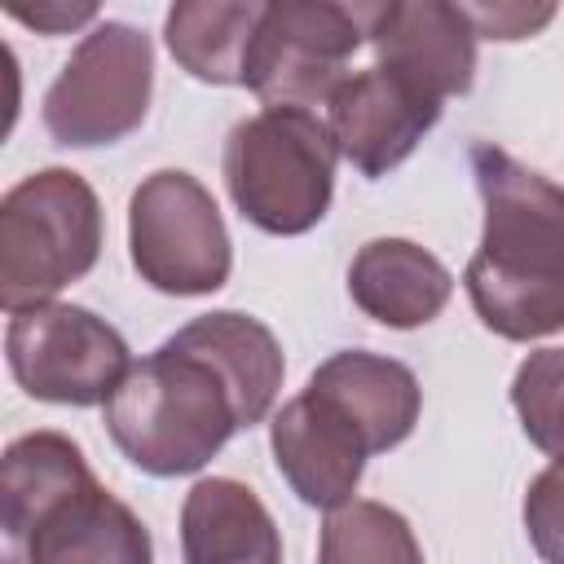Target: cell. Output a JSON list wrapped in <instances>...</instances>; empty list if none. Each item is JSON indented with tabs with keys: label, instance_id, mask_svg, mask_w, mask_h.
Here are the masks:
<instances>
[{
	"label": "cell",
	"instance_id": "5b68a950",
	"mask_svg": "<svg viewBox=\"0 0 564 564\" xmlns=\"http://www.w3.org/2000/svg\"><path fill=\"white\" fill-rule=\"evenodd\" d=\"M154 44L132 22H97L44 93V128L66 150L132 137L150 115Z\"/></svg>",
	"mask_w": 564,
	"mask_h": 564
},
{
	"label": "cell",
	"instance_id": "52a82bcc",
	"mask_svg": "<svg viewBox=\"0 0 564 564\" xmlns=\"http://www.w3.org/2000/svg\"><path fill=\"white\" fill-rule=\"evenodd\" d=\"M4 361L26 397L75 410L106 405L132 370L123 335L93 308L62 300L9 313Z\"/></svg>",
	"mask_w": 564,
	"mask_h": 564
},
{
	"label": "cell",
	"instance_id": "2e32d148",
	"mask_svg": "<svg viewBox=\"0 0 564 564\" xmlns=\"http://www.w3.org/2000/svg\"><path fill=\"white\" fill-rule=\"evenodd\" d=\"M176 339L185 348L203 352L229 379V388L238 397V410H242V427H256V423L269 419V410L282 392L286 361H282L278 335L260 317L238 313V308L203 313V317L185 322L176 330Z\"/></svg>",
	"mask_w": 564,
	"mask_h": 564
},
{
	"label": "cell",
	"instance_id": "8fae6325",
	"mask_svg": "<svg viewBox=\"0 0 564 564\" xmlns=\"http://www.w3.org/2000/svg\"><path fill=\"white\" fill-rule=\"evenodd\" d=\"M269 445L291 494L304 507H322V511L352 502L370 458V445L357 432V423L313 388H304L273 414Z\"/></svg>",
	"mask_w": 564,
	"mask_h": 564
},
{
	"label": "cell",
	"instance_id": "d6986e66",
	"mask_svg": "<svg viewBox=\"0 0 564 564\" xmlns=\"http://www.w3.org/2000/svg\"><path fill=\"white\" fill-rule=\"evenodd\" d=\"M317 564H427L410 520L375 498L335 507L317 538Z\"/></svg>",
	"mask_w": 564,
	"mask_h": 564
},
{
	"label": "cell",
	"instance_id": "ac0fdd59",
	"mask_svg": "<svg viewBox=\"0 0 564 564\" xmlns=\"http://www.w3.org/2000/svg\"><path fill=\"white\" fill-rule=\"evenodd\" d=\"M260 0H181L167 9L163 40L181 70L203 84L247 79V48L260 26Z\"/></svg>",
	"mask_w": 564,
	"mask_h": 564
},
{
	"label": "cell",
	"instance_id": "5bb4252c",
	"mask_svg": "<svg viewBox=\"0 0 564 564\" xmlns=\"http://www.w3.org/2000/svg\"><path fill=\"white\" fill-rule=\"evenodd\" d=\"M352 304L392 330H414L441 317L454 295V273L410 238H370L348 264Z\"/></svg>",
	"mask_w": 564,
	"mask_h": 564
},
{
	"label": "cell",
	"instance_id": "7a4b0ae2",
	"mask_svg": "<svg viewBox=\"0 0 564 564\" xmlns=\"http://www.w3.org/2000/svg\"><path fill=\"white\" fill-rule=\"evenodd\" d=\"M106 432L137 471L167 480L203 471L242 432V410L229 379L167 335L106 401Z\"/></svg>",
	"mask_w": 564,
	"mask_h": 564
},
{
	"label": "cell",
	"instance_id": "8992f818",
	"mask_svg": "<svg viewBox=\"0 0 564 564\" xmlns=\"http://www.w3.org/2000/svg\"><path fill=\"white\" fill-rule=\"evenodd\" d=\"M128 256L163 295H212L229 282L234 242L212 189L181 172H150L128 198Z\"/></svg>",
	"mask_w": 564,
	"mask_h": 564
},
{
	"label": "cell",
	"instance_id": "4fadbf2b",
	"mask_svg": "<svg viewBox=\"0 0 564 564\" xmlns=\"http://www.w3.org/2000/svg\"><path fill=\"white\" fill-rule=\"evenodd\" d=\"M308 388L322 392L326 401H335L357 423L370 454L397 449L414 432L419 410H423V388H419L414 370L397 357L366 352V348L330 352L308 375Z\"/></svg>",
	"mask_w": 564,
	"mask_h": 564
},
{
	"label": "cell",
	"instance_id": "e0dca14e",
	"mask_svg": "<svg viewBox=\"0 0 564 564\" xmlns=\"http://www.w3.org/2000/svg\"><path fill=\"white\" fill-rule=\"evenodd\" d=\"M84 449L62 432H26L9 441L0 458V524L18 542L44 511H53L75 489L93 485Z\"/></svg>",
	"mask_w": 564,
	"mask_h": 564
},
{
	"label": "cell",
	"instance_id": "3957f363",
	"mask_svg": "<svg viewBox=\"0 0 564 564\" xmlns=\"http://www.w3.org/2000/svg\"><path fill=\"white\" fill-rule=\"evenodd\" d=\"M339 145L313 110H256L238 119L225 137L220 176L256 229L273 238H295L322 225L335 198Z\"/></svg>",
	"mask_w": 564,
	"mask_h": 564
},
{
	"label": "cell",
	"instance_id": "9c48e42d",
	"mask_svg": "<svg viewBox=\"0 0 564 564\" xmlns=\"http://www.w3.org/2000/svg\"><path fill=\"white\" fill-rule=\"evenodd\" d=\"M441 97L388 66L352 70L326 101V128L361 176H388L436 128Z\"/></svg>",
	"mask_w": 564,
	"mask_h": 564
},
{
	"label": "cell",
	"instance_id": "603a6c76",
	"mask_svg": "<svg viewBox=\"0 0 564 564\" xmlns=\"http://www.w3.org/2000/svg\"><path fill=\"white\" fill-rule=\"evenodd\" d=\"M9 18L35 26L40 35H62L70 26H84L97 18V4H62V0H44V4H9Z\"/></svg>",
	"mask_w": 564,
	"mask_h": 564
},
{
	"label": "cell",
	"instance_id": "ffe728a7",
	"mask_svg": "<svg viewBox=\"0 0 564 564\" xmlns=\"http://www.w3.org/2000/svg\"><path fill=\"white\" fill-rule=\"evenodd\" d=\"M511 405L524 436L564 467V348H538L516 366Z\"/></svg>",
	"mask_w": 564,
	"mask_h": 564
},
{
	"label": "cell",
	"instance_id": "ba28073f",
	"mask_svg": "<svg viewBox=\"0 0 564 564\" xmlns=\"http://www.w3.org/2000/svg\"><path fill=\"white\" fill-rule=\"evenodd\" d=\"M366 44L352 4L335 0H269L247 48V79L264 110L326 106L348 79L352 53Z\"/></svg>",
	"mask_w": 564,
	"mask_h": 564
},
{
	"label": "cell",
	"instance_id": "6da1fadb",
	"mask_svg": "<svg viewBox=\"0 0 564 564\" xmlns=\"http://www.w3.org/2000/svg\"><path fill=\"white\" fill-rule=\"evenodd\" d=\"M471 176L485 203L480 247L463 269L476 317L511 344L564 330V185L489 141L471 145Z\"/></svg>",
	"mask_w": 564,
	"mask_h": 564
},
{
	"label": "cell",
	"instance_id": "277c9868",
	"mask_svg": "<svg viewBox=\"0 0 564 564\" xmlns=\"http://www.w3.org/2000/svg\"><path fill=\"white\" fill-rule=\"evenodd\" d=\"M106 220L93 185L70 167H40L0 198V304L22 313L88 278Z\"/></svg>",
	"mask_w": 564,
	"mask_h": 564
},
{
	"label": "cell",
	"instance_id": "30bf717a",
	"mask_svg": "<svg viewBox=\"0 0 564 564\" xmlns=\"http://www.w3.org/2000/svg\"><path fill=\"white\" fill-rule=\"evenodd\" d=\"M375 48V66L405 75L432 97H463L476 79V26L463 4L445 0H388L352 4Z\"/></svg>",
	"mask_w": 564,
	"mask_h": 564
},
{
	"label": "cell",
	"instance_id": "7c38bea8",
	"mask_svg": "<svg viewBox=\"0 0 564 564\" xmlns=\"http://www.w3.org/2000/svg\"><path fill=\"white\" fill-rule=\"evenodd\" d=\"M13 546L22 564H154L141 516L97 480L44 511Z\"/></svg>",
	"mask_w": 564,
	"mask_h": 564
},
{
	"label": "cell",
	"instance_id": "9a60e30c",
	"mask_svg": "<svg viewBox=\"0 0 564 564\" xmlns=\"http://www.w3.org/2000/svg\"><path fill=\"white\" fill-rule=\"evenodd\" d=\"M185 564H282V533L260 494L234 476H203L181 502Z\"/></svg>",
	"mask_w": 564,
	"mask_h": 564
},
{
	"label": "cell",
	"instance_id": "7402d4cb",
	"mask_svg": "<svg viewBox=\"0 0 564 564\" xmlns=\"http://www.w3.org/2000/svg\"><path fill=\"white\" fill-rule=\"evenodd\" d=\"M476 35L485 40H529L555 18V4H463Z\"/></svg>",
	"mask_w": 564,
	"mask_h": 564
},
{
	"label": "cell",
	"instance_id": "44dd1931",
	"mask_svg": "<svg viewBox=\"0 0 564 564\" xmlns=\"http://www.w3.org/2000/svg\"><path fill=\"white\" fill-rule=\"evenodd\" d=\"M524 533L542 564H564V467H542L524 489Z\"/></svg>",
	"mask_w": 564,
	"mask_h": 564
}]
</instances>
